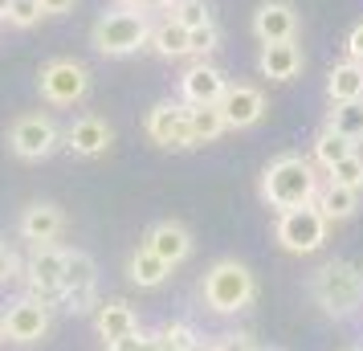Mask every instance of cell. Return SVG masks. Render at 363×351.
I'll return each instance as SVG.
<instances>
[{"label":"cell","instance_id":"6da1fadb","mask_svg":"<svg viewBox=\"0 0 363 351\" xmlns=\"http://www.w3.org/2000/svg\"><path fill=\"white\" fill-rule=\"evenodd\" d=\"M314 192H318V176H314L311 160H302V155H278L262 176L265 204L269 208H281V213L286 208L314 204Z\"/></svg>","mask_w":363,"mask_h":351},{"label":"cell","instance_id":"7a4b0ae2","mask_svg":"<svg viewBox=\"0 0 363 351\" xmlns=\"http://www.w3.org/2000/svg\"><path fill=\"white\" fill-rule=\"evenodd\" d=\"M151 21L143 9H131V4H118V9H106L94 29H90V45L102 53V57H131L147 45Z\"/></svg>","mask_w":363,"mask_h":351},{"label":"cell","instance_id":"3957f363","mask_svg":"<svg viewBox=\"0 0 363 351\" xmlns=\"http://www.w3.org/2000/svg\"><path fill=\"white\" fill-rule=\"evenodd\" d=\"M311 294L327 315H335V318L355 315V311L363 306V274H359V266H351V262H327V266L314 274Z\"/></svg>","mask_w":363,"mask_h":351},{"label":"cell","instance_id":"277c9868","mask_svg":"<svg viewBox=\"0 0 363 351\" xmlns=\"http://www.w3.org/2000/svg\"><path fill=\"white\" fill-rule=\"evenodd\" d=\"M257 294V282L241 262H216L208 274H204V302L213 306L216 315H237L245 311Z\"/></svg>","mask_w":363,"mask_h":351},{"label":"cell","instance_id":"5b68a950","mask_svg":"<svg viewBox=\"0 0 363 351\" xmlns=\"http://www.w3.org/2000/svg\"><path fill=\"white\" fill-rule=\"evenodd\" d=\"M41 99L53 102V106H74V102H82L90 94V69L82 62H74V57H53L41 66Z\"/></svg>","mask_w":363,"mask_h":351},{"label":"cell","instance_id":"8992f818","mask_svg":"<svg viewBox=\"0 0 363 351\" xmlns=\"http://www.w3.org/2000/svg\"><path fill=\"white\" fill-rule=\"evenodd\" d=\"M57 143H62V131L41 111H29V115L13 118V127H9V147H13L17 160H45V155H53Z\"/></svg>","mask_w":363,"mask_h":351},{"label":"cell","instance_id":"52a82bcc","mask_svg":"<svg viewBox=\"0 0 363 351\" xmlns=\"http://www.w3.org/2000/svg\"><path fill=\"white\" fill-rule=\"evenodd\" d=\"M99 294V266H94V257L82 250H66V269H62V294L57 299L66 302V311L74 315H86L90 306H99L94 302Z\"/></svg>","mask_w":363,"mask_h":351},{"label":"cell","instance_id":"ba28073f","mask_svg":"<svg viewBox=\"0 0 363 351\" xmlns=\"http://www.w3.org/2000/svg\"><path fill=\"white\" fill-rule=\"evenodd\" d=\"M327 225L330 221L314 208V204H302V208H286L278 217V241L281 250L290 253H314L323 241H327Z\"/></svg>","mask_w":363,"mask_h":351},{"label":"cell","instance_id":"9c48e42d","mask_svg":"<svg viewBox=\"0 0 363 351\" xmlns=\"http://www.w3.org/2000/svg\"><path fill=\"white\" fill-rule=\"evenodd\" d=\"M45 331H50V302L33 299V294H29V299H17L4 311V318H0V335L13 339V343H21V347L41 343Z\"/></svg>","mask_w":363,"mask_h":351},{"label":"cell","instance_id":"30bf717a","mask_svg":"<svg viewBox=\"0 0 363 351\" xmlns=\"http://www.w3.org/2000/svg\"><path fill=\"white\" fill-rule=\"evenodd\" d=\"M62 269H66V250L62 245H33V257L25 266L29 294L41 302H53L62 294Z\"/></svg>","mask_w":363,"mask_h":351},{"label":"cell","instance_id":"8fae6325","mask_svg":"<svg viewBox=\"0 0 363 351\" xmlns=\"http://www.w3.org/2000/svg\"><path fill=\"white\" fill-rule=\"evenodd\" d=\"M143 127H147L151 143H160V147H196L184 102H160V106H151Z\"/></svg>","mask_w":363,"mask_h":351},{"label":"cell","instance_id":"7c38bea8","mask_svg":"<svg viewBox=\"0 0 363 351\" xmlns=\"http://www.w3.org/2000/svg\"><path fill=\"white\" fill-rule=\"evenodd\" d=\"M216 111H220V118H225V127H253V123L265 115V94L257 90V86H245V82L225 86Z\"/></svg>","mask_w":363,"mask_h":351},{"label":"cell","instance_id":"4fadbf2b","mask_svg":"<svg viewBox=\"0 0 363 351\" xmlns=\"http://www.w3.org/2000/svg\"><path fill=\"white\" fill-rule=\"evenodd\" d=\"M225 74L208 62H196V66L184 69L180 78V94H184V106H216L220 94H225Z\"/></svg>","mask_w":363,"mask_h":351},{"label":"cell","instance_id":"5bb4252c","mask_svg":"<svg viewBox=\"0 0 363 351\" xmlns=\"http://www.w3.org/2000/svg\"><path fill=\"white\" fill-rule=\"evenodd\" d=\"M111 127H106V118L99 115H82L74 118L66 131H62V143H66L74 155H82V160H94V155H102V151L111 147Z\"/></svg>","mask_w":363,"mask_h":351},{"label":"cell","instance_id":"9a60e30c","mask_svg":"<svg viewBox=\"0 0 363 351\" xmlns=\"http://www.w3.org/2000/svg\"><path fill=\"white\" fill-rule=\"evenodd\" d=\"M94 327H99L102 343L106 347H123L127 339L139 335V315H135L127 302H99V311H94Z\"/></svg>","mask_w":363,"mask_h":351},{"label":"cell","instance_id":"2e32d148","mask_svg":"<svg viewBox=\"0 0 363 351\" xmlns=\"http://www.w3.org/2000/svg\"><path fill=\"white\" fill-rule=\"evenodd\" d=\"M253 33L265 41H294L298 33V13L290 0H265L262 9L253 13Z\"/></svg>","mask_w":363,"mask_h":351},{"label":"cell","instance_id":"e0dca14e","mask_svg":"<svg viewBox=\"0 0 363 351\" xmlns=\"http://www.w3.org/2000/svg\"><path fill=\"white\" fill-rule=\"evenodd\" d=\"M21 237L29 241V245H53L62 229H66V217H62V208L57 204H29L25 213H21Z\"/></svg>","mask_w":363,"mask_h":351},{"label":"cell","instance_id":"ac0fdd59","mask_svg":"<svg viewBox=\"0 0 363 351\" xmlns=\"http://www.w3.org/2000/svg\"><path fill=\"white\" fill-rule=\"evenodd\" d=\"M143 245H147L155 257H164L167 266H180L184 257L192 253V233L184 229L180 221H160V225H151L147 229Z\"/></svg>","mask_w":363,"mask_h":351},{"label":"cell","instance_id":"d6986e66","mask_svg":"<svg viewBox=\"0 0 363 351\" xmlns=\"http://www.w3.org/2000/svg\"><path fill=\"white\" fill-rule=\"evenodd\" d=\"M257 66H262L265 78L290 82V78H298V69H302V50H298V41H265Z\"/></svg>","mask_w":363,"mask_h":351},{"label":"cell","instance_id":"ffe728a7","mask_svg":"<svg viewBox=\"0 0 363 351\" xmlns=\"http://www.w3.org/2000/svg\"><path fill=\"white\" fill-rule=\"evenodd\" d=\"M314 208H318L327 221H347L355 208H359V192H355V188L335 184V180H327V188H318V192H314Z\"/></svg>","mask_w":363,"mask_h":351},{"label":"cell","instance_id":"44dd1931","mask_svg":"<svg viewBox=\"0 0 363 351\" xmlns=\"http://www.w3.org/2000/svg\"><path fill=\"white\" fill-rule=\"evenodd\" d=\"M167 274H172V266H167L164 257H155L147 245H139V250L131 253V262H127V278H131L135 286H143V290H155V286H164V282H167Z\"/></svg>","mask_w":363,"mask_h":351},{"label":"cell","instance_id":"7402d4cb","mask_svg":"<svg viewBox=\"0 0 363 351\" xmlns=\"http://www.w3.org/2000/svg\"><path fill=\"white\" fill-rule=\"evenodd\" d=\"M147 45L160 53V57H188V29H184L180 21L164 17L160 25H151Z\"/></svg>","mask_w":363,"mask_h":351},{"label":"cell","instance_id":"603a6c76","mask_svg":"<svg viewBox=\"0 0 363 351\" xmlns=\"http://www.w3.org/2000/svg\"><path fill=\"white\" fill-rule=\"evenodd\" d=\"M327 94L330 102H351L363 99V66L359 62H339V66L327 74Z\"/></svg>","mask_w":363,"mask_h":351},{"label":"cell","instance_id":"cb8c5ba5","mask_svg":"<svg viewBox=\"0 0 363 351\" xmlns=\"http://www.w3.org/2000/svg\"><path fill=\"white\" fill-rule=\"evenodd\" d=\"M327 131L343 135V139H351V143H359V139H363V99H351V102H330Z\"/></svg>","mask_w":363,"mask_h":351},{"label":"cell","instance_id":"d4e9b609","mask_svg":"<svg viewBox=\"0 0 363 351\" xmlns=\"http://www.w3.org/2000/svg\"><path fill=\"white\" fill-rule=\"evenodd\" d=\"M188 127H192V143H213L229 131L216 106H188Z\"/></svg>","mask_w":363,"mask_h":351},{"label":"cell","instance_id":"484cf974","mask_svg":"<svg viewBox=\"0 0 363 351\" xmlns=\"http://www.w3.org/2000/svg\"><path fill=\"white\" fill-rule=\"evenodd\" d=\"M355 151V143L351 139H343V135H335V131H323L318 139H314V160L323 167H335L343 155H351Z\"/></svg>","mask_w":363,"mask_h":351},{"label":"cell","instance_id":"4316f807","mask_svg":"<svg viewBox=\"0 0 363 351\" xmlns=\"http://www.w3.org/2000/svg\"><path fill=\"white\" fill-rule=\"evenodd\" d=\"M327 172H330V180H335V184L355 188V192L363 188V155H359V151H351V155H343V160H339L335 167H327Z\"/></svg>","mask_w":363,"mask_h":351},{"label":"cell","instance_id":"83f0119b","mask_svg":"<svg viewBox=\"0 0 363 351\" xmlns=\"http://www.w3.org/2000/svg\"><path fill=\"white\" fill-rule=\"evenodd\" d=\"M167 17L172 21H180L184 29H200V25H208V4L204 0H176L172 9H167Z\"/></svg>","mask_w":363,"mask_h":351},{"label":"cell","instance_id":"f1b7e54d","mask_svg":"<svg viewBox=\"0 0 363 351\" xmlns=\"http://www.w3.org/2000/svg\"><path fill=\"white\" fill-rule=\"evenodd\" d=\"M155 335H160V343H164L167 351H192V343L200 339L188 323H164Z\"/></svg>","mask_w":363,"mask_h":351},{"label":"cell","instance_id":"f546056e","mask_svg":"<svg viewBox=\"0 0 363 351\" xmlns=\"http://www.w3.org/2000/svg\"><path fill=\"white\" fill-rule=\"evenodd\" d=\"M216 45H220V29H216L213 21H208V25H200V29H188V53L204 57V53H213Z\"/></svg>","mask_w":363,"mask_h":351},{"label":"cell","instance_id":"4dcf8cb0","mask_svg":"<svg viewBox=\"0 0 363 351\" xmlns=\"http://www.w3.org/2000/svg\"><path fill=\"white\" fill-rule=\"evenodd\" d=\"M9 25H17V29H29L41 21V0H9Z\"/></svg>","mask_w":363,"mask_h":351},{"label":"cell","instance_id":"1f68e13d","mask_svg":"<svg viewBox=\"0 0 363 351\" xmlns=\"http://www.w3.org/2000/svg\"><path fill=\"white\" fill-rule=\"evenodd\" d=\"M213 351H257V343H253V335H220Z\"/></svg>","mask_w":363,"mask_h":351},{"label":"cell","instance_id":"d6a6232c","mask_svg":"<svg viewBox=\"0 0 363 351\" xmlns=\"http://www.w3.org/2000/svg\"><path fill=\"white\" fill-rule=\"evenodd\" d=\"M17 269H21L17 253L9 250V245H0V282H13V278H17Z\"/></svg>","mask_w":363,"mask_h":351},{"label":"cell","instance_id":"836d02e7","mask_svg":"<svg viewBox=\"0 0 363 351\" xmlns=\"http://www.w3.org/2000/svg\"><path fill=\"white\" fill-rule=\"evenodd\" d=\"M347 62H359L363 66V21L347 33Z\"/></svg>","mask_w":363,"mask_h":351},{"label":"cell","instance_id":"e575fe53","mask_svg":"<svg viewBox=\"0 0 363 351\" xmlns=\"http://www.w3.org/2000/svg\"><path fill=\"white\" fill-rule=\"evenodd\" d=\"M74 13V0H41V17H66Z\"/></svg>","mask_w":363,"mask_h":351},{"label":"cell","instance_id":"d590c367","mask_svg":"<svg viewBox=\"0 0 363 351\" xmlns=\"http://www.w3.org/2000/svg\"><path fill=\"white\" fill-rule=\"evenodd\" d=\"M123 4H131V9H143V13H151V9H172L176 0H123Z\"/></svg>","mask_w":363,"mask_h":351},{"label":"cell","instance_id":"8d00e7d4","mask_svg":"<svg viewBox=\"0 0 363 351\" xmlns=\"http://www.w3.org/2000/svg\"><path fill=\"white\" fill-rule=\"evenodd\" d=\"M192 351H213V343H204V339H196V343H192Z\"/></svg>","mask_w":363,"mask_h":351},{"label":"cell","instance_id":"74e56055","mask_svg":"<svg viewBox=\"0 0 363 351\" xmlns=\"http://www.w3.org/2000/svg\"><path fill=\"white\" fill-rule=\"evenodd\" d=\"M9 17V0H0V21Z\"/></svg>","mask_w":363,"mask_h":351},{"label":"cell","instance_id":"f35d334b","mask_svg":"<svg viewBox=\"0 0 363 351\" xmlns=\"http://www.w3.org/2000/svg\"><path fill=\"white\" fill-rule=\"evenodd\" d=\"M257 351H278V347H257Z\"/></svg>","mask_w":363,"mask_h":351},{"label":"cell","instance_id":"ab89813d","mask_svg":"<svg viewBox=\"0 0 363 351\" xmlns=\"http://www.w3.org/2000/svg\"><path fill=\"white\" fill-rule=\"evenodd\" d=\"M106 351H118V347H106Z\"/></svg>","mask_w":363,"mask_h":351},{"label":"cell","instance_id":"60d3db41","mask_svg":"<svg viewBox=\"0 0 363 351\" xmlns=\"http://www.w3.org/2000/svg\"><path fill=\"white\" fill-rule=\"evenodd\" d=\"M0 339H4V335H0Z\"/></svg>","mask_w":363,"mask_h":351}]
</instances>
